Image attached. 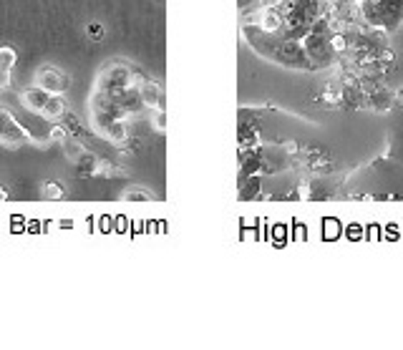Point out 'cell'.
<instances>
[{
    "label": "cell",
    "instance_id": "obj_15",
    "mask_svg": "<svg viewBox=\"0 0 403 350\" xmlns=\"http://www.w3.org/2000/svg\"><path fill=\"white\" fill-rule=\"evenodd\" d=\"M124 200L127 202H149L151 194L146 189H132V192H124Z\"/></svg>",
    "mask_w": 403,
    "mask_h": 350
},
{
    "label": "cell",
    "instance_id": "obj_3",
    "mask_svg": "<svg viewBox=\"0 0 403 350\" xmlns=\"http://www.w3.org/2000/svg\"><path fill=\"white\" fill-rule=\"evenodd\" d=\"M25 141H33L28 131L20 127L15 116L6 109V106H0V144L3 146H20Z\"/></svg>",
    "mask_w": 403,
    "mask_h": 350
},
{
    "label": "cell",
    "instance_id": "obj_9",
    "mask_svg": "<svg viewBox=\"0 0 403 350\" xmlns=\"http://www.w3.org/2000/svg\"><path fill=\"white\" fill-rule=\"evenodd\" d=\"M159 98H162V93H159V86L154 84V81H144V84H141V101H144L149 109H157Z\"/></svg>",
    "mask_w": 403,
    "mask_h": 350
},
{
    "label": "cell",
    "instance_id": "obj_17",
    "mask_svg": "<svg viewBox=\"0 0 403 350\" xmlns=\"http://www.w3.org/2000/svg\"><path fill=\"white\" fill-rule=\"evenodd\" d=\"M151 124H154V129H157L159 134L167 129V114L164 111H159V109H154V114H151Z\"/></svg>",
    "mask_w": 403,
    "mask_h": 350
},
{
    "label": "cell",
    "instance_id": "obj_2",
    "mask_svg": "<svg viewBox=\"0 0 403 350\" xmlns=\"http://www.w3.org/2000/svg\"><path fill=\"white\" fill-rule=\"evenodd\" d=\"M302 48H305L307 58L313 63V68H325L331 66L333 58H335V51H333L331 36L325 33V20L318 18L310 28L305 38H302Z\"/></svg>",
    "mask_w": 403,
    "mask_h": 350
},
{
    "label": "cell",
    "instance_id": "obj_12",
    "mask_svg": "<svg viewBox=\"0 0 403 350\" xmlns=\"http://www.w3.org/2000/svg\"><path fill=\"white\" fill-rule=\"evenodd\" d=\"M18 63V53L11 46H3L0 48V71H13V66Z\"/></svg>",
    "mask_w": 403,
    "mask_h": 350
},
{
    "label": "cell",
    "instance_id": "obj_8",
    "mask_svg": "<svg viewBox=\"0 0 403 350\" xmlns=\"http://www.w3.org/2000/svg\"><path fill=\"white\" fill-rule=\"evenodd\" d=\"M60 146H63V154H66V159H71L73 164L79 162V159L84 157L86 151H89V149H86V146L79 141V136H71V134H68L66 139L60 141Z\"/></svg>",
    "mask_w": 403,
    "mask_h": 350
},
{
    "label": "cell",
    "instance_id": "obj_20",
    "mask_svg": "<svg viewBox=\"0 0 403 350\" xmlns=\"http://www.w3.org/2000/svg\"><path fill=\"white\" fill-rule=\"evenodd\" d=\"M0 202H8V189L0 187Z\"/></svg>",
    "mask_w": 403,
    "mask_h": 350
},
{
    "label": "cell",
    "instance_id": "obj_5",
    "mask_svg": "<svg viewBox=\"0 0 403 350\" xmlns=\"http://www.w3.org/2000/svg\"><path fill=\"white\" fill-rule=\"evenodd\" d=\"M378 8V23L383 33H393L403 23V0H371Z\"/></svg>",
    "mask_w": 403,
    "mask_h": 350
},
{
    "label": "cell",
    "instance_id": "obj_10",
    "mask_svg": "<svg viewBox=\"0 0 403 350\" xmlns=\"http://www.w3.org/2000/svg\"><path fill=\"white\" fill-rule=\"evenodd\" d=\"M96 164H98V159L94 157L91 151H86L84 157L76 162V167H79L81 176H96Z\"/></svg>",
    "mask_w": 403,
    "mask_h": 350
},
{
    "label": "cell",
    "instance_id": "obj_11",
    "mask_svg": "<svg viewBox=\"0 0 403 350\" xmlns=\"http://www.w3.org/2000/svg\"><path fill=\"white\" fill-rule=\"evenodd\" d=\"M43 197H46V200L58 202V200L66 197V187H63L60 181H46V184H43Z\"/></svg>",
    "mask_w": 403,
    "mask_h": 350
},
{
    "label": "cell",
    "instance_id": "obj_18",
    "mask_svg": "<svg viewBox=\"0 0 403 350\" xmlns=\"http://www.w3.org/2000/svg\"><path fill=\"white\" fill-rule=\"evenodd\" d=\"M66 136H68V129L63 127V124H56V127L51 129V141H58V144H60Z\"/></svg>",
    "mask_w": 403,
    "mask_h": 350
},
{
    "label": "cell",
    "instance_id": "obj_21",
    "mask_svg": "<svg viewBox=\"0 0 403 350\" xmlns=\"http://www.w3.org/2000/svg\"><path fill=\"white\" fill-rule=\"evenodd\" d=\"M398 101H401V103H403V89H401V91H398Z\"/></svg>",
    "mask_w": 403,
    "mask_h": 350
},
{
    "label": "cell",
    "instance_id": "obj_16",
    "mask_svg": "<svg viewBox=\"0 0 403 350\" xmlns=\"http://www.w3.org/2000/svg\"><path fill=\"white\" fill-rule=\"evenodd\" d=\"M86 33H89V38H91V41H101V38H103V33H106V28H103L101 23H96V20H94V23H89V25H86Z\"/></svg>",
    "mask_w": 403,
    "mask_h": 350
},
{
    "label": "cell",
    "instance_id": "obj_7",
    "mask_svg": "<svg viewBox=\"0 0 403 350\" xmlns=\"http://www.w3.org/2000/svg\"><path fill=\"white\" fill-rule=\"evenodd\" d=\"M66 109H68L66 98L60 96V93H51L49 103H46V106H43L41 116H43V119H49V121H58L60 116L66 114Z\"/></svg>",
    "mask_w": 403,
    "mask_h": 350
},
{
    "label": "cell",
    "instance_id": "obj_4",
    "mask_svg": "<svg viewBox=\"0 0 403 350\" xmlns=\"http://www.w3.org/2000/svg\"><path fill=\"white\" fill-rule=\"evenodd\" d=\"M33 84L41 86V89H46L49 93H66L68 86H71V79H68L60 68L46 63V66H41L36 71V76H33Z\"/></svg>",
    "mask_w": 403,
    "mask_h": 350
},
{
    "label": "cell",
    "instance_id": "obj_1",
    "mask_svg": "<svg viewBox=\"0 0 403 350\" xmlns=\"http://www.w3.org/2000/svg\"><path fill=\"white\" fill-rule=\"evenodd\" d=\"M260 36L262 41H257L260 51L262 56H267L270 60L280 63L285 68H300V71H315L310 58H307L305 48H302V41H295V38H283V36H272V33H265V30H260Z\"/></svg>",
    "mask_w": 403,
    "mask_h": 350
},
{
    "label": "cell",
    "instance_id": "obj_6",
    "mask_svg": "<svg viewBox=\"0 0 403 350\" xmlns=\"http://www.w3.org/2000/svg\"><path fill=\"white\" fill-rule=\"evenodd\" d=\"M51 93L46 89H41V86H30V89H25L23 93H20V103H23L25 109L30 111V114H41L43 106L49 103Z\"/></svg>",
    "mask_w": 403,
    "mask_h": 350
},
{
    "label": "cell",
    "instance_id": "obj_14",
    "mask_svg": "<svg viewBox=\"0 0 403 350\" xmlns=\"http://www.w3.org/2000/svg\"><path fill=\"white\" fill-rule=\"evenodd\" d=\"M124 171L119 169V167H114L111 162H103V159H98L96 164V176H121Z\"/></svg>",
    "mask_w": 403,
    "mask_h": 350
},
{
    "label": "cell",
    "instance_id": "obj_13",
    "mask_svg": "<svg viewBox=\"0 0 403 350\" xmlns=\"http://www.w3.org/2000/svg\"><path fill=\"white\" fill-rule=\"evenodd\" d=\"M60 121H63V127L68 129V134H71V136H81V121H79V116L73 114V111L66 109V114L60 116Z\"/></svg>",
    "mask_w": 403,
    "mask_h": 350
},
{
    "label": "cell",
    "instance_id": "obj_19",
    "mask_svg": "<svg viewBox=\"0 0 403 350\" xmlns=\"http://www.w3.org/2000/svg\"><path fill=\"white\" fill-rule=\"evenodd\" d=\"M11 86V71H0V91H6Z\"/></svg>",
    "mask_w": 403,
    "mask_h": 350
}]
</instances>
